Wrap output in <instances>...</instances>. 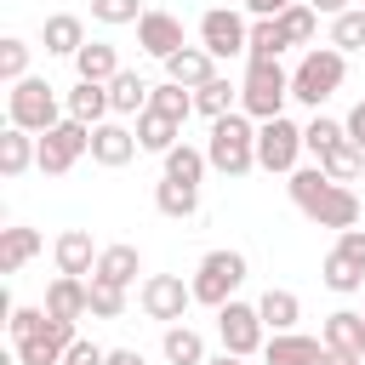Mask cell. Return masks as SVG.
Instances as JSON below:
<instances>
[{
    "label": "cell",
    "mask_w": 365,
    "mask_h": 365,
    "mask_svg": "<svg viewBox=\"0 0 365 365\" xmlns=\"http://www.w3.org/2000/svg\"><path fill=\"white\" fill-rule=\"evenodd\" d=\"M285 194H291V205L308 217V222H319V228H354L359 222V194L348 188V182H336V177H325L319 165H297L291 177H285Z\"/></svg>",
    "instance_id": "6da1fadb"
},
{
    "label": "cell",
    "mask_w": 365,
    "mask_h": 365,
    "mask_svg": "<svg viewBox=\"0 0 365 365\" xmlns=\"http://www.w3.org/2000/svg\"><path fill=\"white\" fill-rule=\"evenodd\" d=\"M205 160H211V171H222V177H245V171H257V120H251L245 108L211 120Z\"/></svg>",
    "instance_id": "7a4b0ae2"
},
{
    "label": "cell",
    "mask_w": 365,
    "mask_h": 365,
    "mask_svg": "<svg viewBox=\"0 0 365 365\" xmlns=\"http://www.w3.org/2000/svg\"><path fill=\"white\" fill-rule=\"evenodd\" d=\"M342 74H348V51H336L331 40L325 46H308L302 63L291 68V97L308 103V108H319V103H331L342 91Z\"/></svg>",
    "instance_id": "3957f363"
},
{
    "label": "cell",
    "mask_w": 365,
    "mask_h": 365,
    "mask_svg": "<svg viewBox=\"0 0 365 365\" xmlns=\"http://www.w3.org/2000/svg\"><path fill=\"white\" fill-rule=\"evenodd\" d=\"M57 120H68V108H63V97H57V86L51 80H40V74H23L11 91H6V125H23V131H51Z\"/></svg>",
    "instance_id": "277c9868"
},
{
    "label": "cell",
    "mask_w": 365,
    "mask_h": 365,
    "mask_svg": "<svg viewBox=\"0 0 365 365\" xmlns=\"http://www.w3.org/2000/svg\"><path fill=\"white\" fill-rule=\"evenodd\" d=\"M245 251H234V245H222V251H205L200 257V268H194V302H205V308H222V302H234V291L245 285Z\"/></svg>",
    "instance_id": "5b68a950"
},
{
    "label": "cell",
    "mask_w": 365,
    "mask_h": 365,
    "mask_svg": "<svg viewBox=\"0 0 365 365\" xmlns=\"http://www.w3.org/2000/svg\"><path fill=\"white\" fill-rule=\"evenodd\" d=\"M285 103H291V74L279 68V57H274V63H245L240 108H245L251 120H274V114H285Z\"/></svg>",
    "instance_id": "8992f818"
},
{
    "label": "cell",
    "mask_w": 365,
    "mask_h": 365,
    "mask_svg": "<svg viewBox=\"0 0 365 365\" xmlns=\"http://www.w3.org/2000/svg\"><path fill=\"white\" fill-rule=\"evenodd\" d=\"M302 154H308V143H302V125L297 120H285V114L257 120V165L268 177H291Z\"/></svg>",
    "instance_id": "52a82bcc"
},
{
    "label": "cell",
    "mask_w": 365,
    "mask_h": 365,
    "mask_svg": "<svg viewBox=\"0 0 365 365\" xmlns=\"http://www.w3.org/2000/svg\"><path fill=\"white\" fill-rule=\"evenodd\" d=\"M86 154H91V125L86 120H57L51 131H40V171L46 177H68Z\"/></svg>",
    "instance_id": "ba28073f"
},
{
    "label": "cell",
    "mask_w": 365,
    "mask_h": 365,
    "mask_svg": "<svg viewBox=\"0 0 365 365\" xmlns=\"http://www.w3.org/2000/svg\"><path fill=\"white\" fill-rule=\"evenodd\" d=\"M217 336H222V348L228 354H240V359H251V354H262V342H268V325H262V308L257 302H222L217 308Z\"/></svg>",
    "instance_id": "9c48e42d"
},
{
    "label": "cell",
    "mask_w": 365,
    "mask_h": 365,
    "mask_svg": "<svg viewBox=\"0 0 365 365\" xmlns=\"http://www.w3.org/2000/svg\"><path fill=\"white\" fill-rule=\"evenodd\" d=\"M200 46L222 63V57H245V46H251V23H245V11H234V6H211L205 17H200Z\"/></svg>",
    "instance_id": "30bf717a"
},
{
    "label": "cell",
    "mask_w": 365,
    "mask_h": 365,
    "mask_svg": "<svg viewBox=\"0 0 365 365\" xmlns=\"http://www.w3.org/2000/svg\"><path fill=\"white\" fill-rule=\"evenodd\" d=\"M137 302H143V314H148V319L177 325V319L194 308V285H188L182 274H148V279H143V291H137Z\"/></svg>",
    "instance_id": "8fae6325"
},
{
    "label": "cell",
    "mask_w": 365,
    "mask_h": 365,
    "mask_svg": "<svg viewBox=\"0 0 365 365\" xmlns=\"http://www.w3.org/2000/svg\"><path fill=\"white\" fill-rule=\"evenodd\" d=\"M74 319H51L46 314V325L34 331V336H23V342H11L17 348V365H63V354L74 348Z\"/></svg>",
    "instance_id": "7c38bea8"
},
{
    "label": "cell",
    "mask_w": 365,
    "mask_h": 365,
    "mask_svg": "<svg viewBox=\"0 0 365 365\" xmlns=\"http://www.w3.org/2000/svg\"><path fill=\"white\" fill-rule=\"evenodd\" d=\"M137 125H125L120 114H108L103 125H91V160L97 165H108V171H120V165H131L137 160Z\"/></svg>",
    "instance_id": "4fadbf2b"
},
{
    "label": "cell",
    "mask_w": 365,
    "mask_h": 365,
    "mask_svg": "<svg viewBox=\"0 0 365 365\" xmlns=\"http://www.w3.org/2000/svg\"><path fill=\"white\" fill-rule=\"evenodd\" d=\"M137 46L165 63L171 51L188 46V40H182V17H171V11H143V17H137Z\"/></svg>",
    "instance_id": "5bb4252c"
},
{
    "label": "cell",
    "mask_w": 365,
    "mask_h": 365,
    "mask_svg": "<svg viewBox=\"0 0 365 365\" xmlns=\"http://www.w3.org/2000/svg\"><path fill=\"white\" fill-rule=\"evenodd\" d=\"M325 359V336H302V331H274L262 342V365H319Z\"/></svg>",
    "instance_id": "9a60e30c"
},
{
    "label": "cell",
    "mask_w": 365,
    "mask_h": 365,
    "mask_svg": "<svg viewBox=\"0 0 365 365\" xmlns=\"http://www.w3.org/2000/svg\"><path fill=\"white\" fill-rule=\"evenodd\" d=\"M51 257H57V274H97V257H103V245H91V234L86 228H63L57 240H51Z\"/></svg>",
    "instance_id": "2e32d148"
},
{
    "label": "cell",
    "mask_w": 365,
    "mask_h": 365,
    "mask_svg": "<svg viewBox=\"0 0 365 365\" xmlns=\"http://www.w3.org/2000/svg\"><path fill=\"white\" fill-rule=\"evenodd\" d=\"M46 314H51V319H86V314H91V279L57 274V279L46 285Z\"/></svg>",
    "instance_id": "e0dca14e"
},
{
    "label": "cell",
    "mask_w": 365,
    "mask_h": 365,
    "mask_svg": "<svg viewBox=\"0 0 365 365\" xmlns=\"http://www.w3.org/2000/svg\"><path fill=\"white\" fill-rule=\"evenodd\" d=\"M63 108H68V120H86V125H103V120L114 114L103 80H74V86L63 91Z\"/></svg>",
    "instance_id": "ac0fdd59"
},
{
    "label": "cell",
    "mask_w": 365,
    "mask_h": 365,
    "mask_svg": "<svg viewBox=\"0 0 365 365\" xmlns=\"http://www.w3.org/2000/svg\"><path fill=\"white\" fill-rule=\"evenodd\" d=\"M29 165H40V137L23 131V125H6V131H0V177L17 182Z\"/></svg>",
    "instance_id": "d6986e66"
},
{
    "label": "cell",
    "mask_w": 365,
    "mask_h": 365,
    "mask_svg": "<svg viewBox=\"0 0 365 365\" xmlns=\"http://www.w3.org/2000/svg\"><path fill=\"white\" fill-rule=\"evenodd\" d=\"M211 74H217V57H211L205 46H182V51L165 57V80H177V86H188V91H200Z\"/></svg>",
    "instance_id": "ffe728a7"
},
{
    "label": "cell",
    "mask_w": 365,
    "mask_h": 365,
    "mask_svg": "<svg viewBox=\"0 0 365 365\" xmlns=\"http://www.w3.org/2000/svg\"><path fill=\"white\" fill-rule=\"evenodd\" d=\"M148 97H154V86H148L137 68H120V74L108 80V103H114L120 120H137V114L148 108Z\"/></svg>",
    "instance_id": "44dd1931"
},
{
    "label": "cell",
    "mask_w": 365,
    "mask_h": 365,
    "mask_svg": "<svg viewBox=\"0 0 365 365\" xmlns=\"http://www.w3.org/2000/svg\"><path fill=\"white\" fill-rule=\"evenodd\" d=\"M137 143H143V154H171L182 143V120H171L160 108H143L137 114Z\"/></svg>",
    "instance_id": "7402d4cb"
},
{
    "label": "cell",
    "mask_w": 365,
    "mask_h": 365,
    "mask_svg": "<svg viewBox=\"0 0 365 365\" xmlns=\"http://www.w3.org/2000/svg\"><path fill=\"white\" fill-rule=\"evenodd\" d=\"M319 279H325V291H336V297H354V291H365V262L331 245V251H325V262H319Z\"/></svg>",
    "instance_id": "603a6c76"
},
{
    "label": "cell",
    "mask_w": 365,
    "mask_h": 365,
    "mask_svg": "<svg viewBox=\"0 0 365 365\" xmlns=\"http://www.w3.org/2000/svg\"><path fill=\"white\" fill-rule=\"evenodd\" d=\"M40 40H46V57H74L86 46V23L74 11H51L46 29H40Z\"/></svg>",
    "instance_id": "cb8c5ba5"
},
{
    "label": "cell",
    "mask_w": 365,
    "mask_h": 365,
    "mask_svg": "<svg viewBox=\"0 0 365 365\" xmlns=\"http://www.w3.org/2000/svg\"><path fill=\"white\" fill-rule=\"evenodd\" d=\"M46 251V240H40V228H0V274H17L23 262H34Z\"/></svg>",
    "instance_id": "d4e9b609"
},
{
    "label": "cell",
    "mask_w": 365,
    "mask_h": 365,
    "mask_svg": "<svg viewBox=\"0 0 365 365\" xmlns=\"http://www.w3.org/2000/svg\"><path fill=\"white\" fill-rule=\"evenodd\" d=\"M160 354H165V365H205L211 354H205V336L194 331V325H165V336H160Z\"/></svg>",
    "instance_id": "484cf974"
},
{
    "label": "cell",
    "mask_w": 365,
    "mask_h": 365,
    "mask_svg": "<svg viewBox=\"0 0 365 365\" xmlns=\"http://www.w3.org/2000/svg\"><path fill=\"white\" fill-rule=\"evenodd\" d=\"M137 274H143V257H137V245H103V257H97V274L91 279H108V285H137Z\"/></svg>",
    "instance_id": "4316f807"
},
{
    "label": "cell",
    "mask_w": 365,
    "mask_h": 365,
    "mask_svg": "<svg viewBox=\"0 0 365 365\" xmlns=\"http://www.w3.org/2000/svg\"><path fill=\"white\" fill-rule=\"evenodd\" d=\"M257 308H262V325L268 331H297V319H302V297L285 291V285H268L257 297Z\"/></svg>",
    "instance_id": "83f0119b"
},
{
    "label": "cell",
    "mask_w": 365,
    "mask_h": 365,
    "mask_svg": "<svg viewBox=\"0 0 365 365\" xmlns=\"http://www.w3.org/2000/svg\"><path fill=\"white\" fill-rule=\"evenodd\" d=\"M74 74H80V80H103V86H108V80L120 74V51H114L108 40H86V46L74 51Z\"/></svg>",
    "instance_id": "f1b7e54d"
},
{
    "label": "cell",
    "mask_w": 365,
    "mask_h": 365,
    "mask_svg": "<svg viewBox=\"0 0 365 365\" xmlns=\"http://www.w3.org/2000/svg\"><path fill=\"white\" fill-rule=\"evenodd\" d=\"M240 108V86L228 80V74H211L200 91H194V114H205V120H222V114H234Z\"/></svg>",
    "instance_id": "f546056e"
},
{
    "label": "cell",
    "mask_w": 365,
    "mask_h": 365,
    "mask_svg": "<svg viewBox=\"0 0 365 365\" xmlns=\"http://www.w3.org/2000/svg\"><path fill=\"white\" fill-rule=\"evenodd\" d=\"M154 205H160V217L182 222V217L200 211V188H194V182H177V177H160V182H154Z\"/></svg>",
    "instance_id": "4dcf8cb0"
},
{
    "label": "cell",
    "mask_w": 365,
    "mask_h": 365,
    "mask_svg": "<svg viewBox=\"0 0 365 365\" xmlns=\"http://www.w3.org/2000/svg\"><path fill=\"white\" fill-rule=\"evenodd\" d=\"M325 348H342V354H359L365 348V314H354V308H336V314H325Z\"/></svg>",
    "instance_id": "1f68e13d"
},
{
    "label": "cell",
    "mask_w": 365,
    "mask_h": 365,
    "mask_svg": "<svg viewBox=\"0 0 365 365\" xmlns=\"http://www.w3.org/2000/svg\"><path fill=\"white\" fill-rule=\"evenodd\" d=\"M279 51H291L285 29L274 17H251V46H245V63H274Z\"/></svg>",
    "instance_id": "d6a6232c"
},
{
    "label": "cell",
    "mask_w": 365,
    "mask_h": 365,
    "mask_svg": "<svg viewBox=\"0 0 365 365\" xmlns=\"http://www.w3.org/2000/svg\"><path fill=\"white\" fill-rule=\"evenodd\" d=\"M319 171L336 177V182H354V177L365 171V148H359L354 137H342V143H331V148L319 154Z\"/></svg>",
    "instance_id": "836d02e7"
},
{
    "label": "cell",
    "mask_w": 365,
    "mask_h": 365,
    "mask_svg": "<svg viewBox=\"0 0 365 365\" xmlns=\"http://www.w3.org/2000/svg\"><path fill=\"white\" fill-rule=\"evenodd\" d=\"M165 160V177H177V182H205V171H211V160H205V148H194V143H177L171 154H160Z\"/></svg>",
    "instance_id": "e575fe53"
},
{
    "label": "cell",
    "mask_w": 365,
    "mask_h": 365,
    "mask_svg": "<svg viewBox=\"0 0 365 365\" xmlns=\"http://www.w3.org/2000/svg\"><path fill=\"white\" fill-rule=\"evenodd\" d=\"M274 23L285 29V40H291V46H308V40H314V29H319V11H314L308 0H291Z\"/></svg>",
    "instance_id": "d590c367"
},
{
    "label": "cell",
    "mask_w": 365,
    "mask_h": 365,
    "mask_svg": "<svg viewBox=\"0 0 365 365\" xmlns=\"http://www.w3.org/2000/svg\"><path fill=\"white\" fill-rule=\"evenodd\" d=\"M148 108H160V114H171V120H182V125H188V114H194V91H188V86H177V80H160V86H154V97H148Z\"/></svg>",
    "instance_id": "8d00e7d4"
},
{
    "label": "cell",
    "mask_w": 365,
    "mask_h": 365,
    "mask_svg": "<svg viewBox=\"0 0 365 365\" xmlns=\"http://www.w3.org/2000/svg\"><path fill=\"white\" fill-rule=\"evenodd\" d=\"M342 137H348V125H342V120H331V114H319V108H314V120L302 125V143H308V154H314V160H319L331 143H342Z\"/></svg>",
    "instance_id": "74e56055"
},
{
    "label": "cell",
    "mask_w": 365,
    "mask_h": 365,
    "mask_svg": "<svg viewBox=\"0 0 365 365\" xmlns=\"http://www.w3.org/2000/svg\"><path fill=\"white\" fill-rule=\"evenodd\" d=\"M331 46L336 51H365V11L348 6L342 17H331Z\"/></svg>",
    "instance_id": "f35d334b"
},
{
    "label": "cell",
    "mask_w": 365,
    "mask_h": 365,
    "mask_svg": "<svg viewBox=\"0 0 365 365\" xmlns=\"http://www.w3.org/2000/svg\"><path fill=\"white\" fill-rule=\"evenodd\" d=\"M23 74H29V40L6 34V40H0V80H6V86H17Z\"/></svg>",
    "instance_id": "ab89813d"
},
{
    "label": "cell",
    "mask_w": 365,
    "mask_h": 365,
    "mask_svg": "<svg viewBox=\"0 0 365 365\" xmlns=\"http://www.w3.org/2000/svg\"><path fill=\"white\" fill-rule=\"evenodd\" d=\"M148 6H137V0H91V17L103 23V29H125V23H137Z\"/></svg>",
    "instance_id": "60d3db41"
},
{
    "label": "cell",
    "mask_w": 365,
    "mask_h": 365,
    "mask_svg": "<svg viewBox=\"0 0 365 365\" xmlns=\"http://www.w3.org/2000/svg\"><path fill=\"white\" fill-rule=\"evenodd\" d=\"M91 314H97V319H120V314H125V285L91 279Z\"/></svg>",
    "instance_id": "b9f144b4"
},
{
    "label": "cell",
    "mask_w": 365,
    "mask_h": 365,
    "mask_svg": "<svg viewBox=\"0 0 365 365\" xmlns=\"http://www.w3.org/2000/svg\"><path fill=\"white\" fill-rule=\"evenodd\" d=\"M46 325V308H11V342H23V336H34Z\"/></svg>",
    "instance_id": "7bdbcfd3"
},
{
    "label": "cell",
    "mask_w": 365,
    "mask_h": 365,
    "mask_svg": "<svg viewBox=\"0 0 365 365\" xmlns=\"http://www.w3.org/2000/svg\"><path fill=\"white\" fill-rule=\"evenodd\" d=\"M63 365H108V348H97V342H86V336H74V348L63 354Z\"/></svg>",
    "instance_id": "ee69618b"
},
{
    "label": "cell",
    "mask_w": 365,
    "mask_h": 365,
    "mask_svg": "<svg viewBox=\"0 0 365 365\" xmlns=\"http://www.w3.org/2000/svg\"><path fill=\"white\" fill-rule=\"evenodd\" d=\"M336 251H348V257L365 262V228H342V234H336Z\"/></svg>",
    "instance_id": "f6af8a7d"
},
{
    "label": "cell",
    "mask_w": 365,
    "mask_h": 365,
    "mask_svg": "<svg viewBox=\"0 0 365 365\" xmlns=\"http://www.w3.org/2000/svg\"><path fill=\"white\" fill-rule=\"evenodd\" d=\"M342 125H348V137H354V143L365 148V97H359V103L348 108V120H342Z\"/></svg>",
    "instance_id": "bcb514c9"
},
{
    "label": "cell",
    "mask_w": 365,
    "mask_h": 365,
    "mask_svg": "<svg viewBox=\"0 0 365 365\" xmlns=\"http://www.w3.org/2000/svg\"><path fill=\"white\" fill-rule=\"evenodd\" d=\"M285 6H291V0H245V11H251V17H279Z\"/></svg>",
    "instance_id": "7dc6e473"
},
{
    "label": "cell",
    "mask_w": 365,
    "mask_h": 365,
    "mask_svg": "<svg viewBox=\"0 0 365 365\" xmlns=\"http://www.w3.org/2000/svg\"><path fill=\"white\" fill-rule=\"evenodd\" d=\"M308 6H314V11H319V17H342V11H348V6H354V0H308Z\"/></svg>",
    "instance_id": "c3c4849f"
},
{
    "label": "cell",
    "mask_w": 365,
    "mask_h": 365,
    "mask_svg": "<svg viewBox=\"0 0 365 365\" xmlns=\"http://www.w3.org/2000/svg\"><path fill=\"white\" fill-rule=\"evenodd\" d=\"M319 365H365V359H359V354H342V348H325Z\"/></svg>",
    "instance_id": "681fc988"
},
{
    "label": "cell",
    "mask_w": 365,
    "mask_h": 365,
    "mask_svg": "<svg viewBox=\"0 0 365 365\" xmlns=\"http://www.w3.org/2000/svg\"><path fill=\"white\" fill-rule=\"evenodd\" d=\"M108 365H143L137 348H108Z\"/></svg>",
    "instance_id": "f907efd6"
},
{
    "label": "cell",
    "mask_w": 365,
    "mask_h": 365,
    "mask_svg": "<svg viewBox=\"0 0 365 365\" xmlns=\"http://www.w3.org/2000/svg\"><path fill=\"white\" fill-rule=\"evenodd\" d=\"M205 365H245V359H240V354H228V348H222V354H211V359H205Z\"/></svg>",
    "instance_id": "816d5d0a"
},
{
    "label": "cell",
    "mask_w": 365,
    "mask_h": 365,
    "mask_svg": "<svg viewBox=\"0 0 365 365\" xmlns=\"http://www.w3.org/2000/svg\"><path fill=\"white\" fill-rule=\"evenodd\" d=\"M359 359H365V348H359Z\"/></svg>",
    "instance_id": "f5cc1de1"
}]
</instances>
